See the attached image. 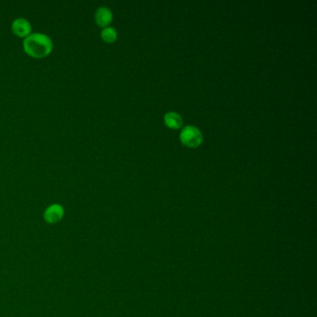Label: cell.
Returning a JSON list of instances; mask_svg holds the SVG:
<instances>
[{"label":"cell","mask_w":317,"mask_h":317,"mask_svg":"<svg viewBox=\"0 0 317 317\" xmlns=\"http://www.w3.org/2000/svg\"><path fill=\"white\" fill-rule=\"evenodd\" d=\"M24 52L34 58H43L52 53L53 40L42 33H33L23 40Z\"/></svg>","instance_id":"6da1fadb"},{"label":"cell","mask_w":317,"mask_h":317,"mask_svg":"<svg viewBox=\"0 0 317 317\" xmlns=\"http://www.w3.org/2000/svg\"><path fill=\"white\" fill-rule=\"evenodd\" d=\"M181 142L190 148L199 146L203 141V134L197 127L187 126L184 127L180 133Z\"/></svg>","instance_id":"7a4b0ae2"},{"label":"cell","mask_w":317,"mask_h":317,"mask_svg":"<svg viewBox=\"0 0 317 317\" xmlns=\"http://www.w3.org/2000/svg\"><path fill=\"white\" fill-rule=\"evenodd\" d=\"M11 29L13 33L18 35L19 37H26L31 34V30H32V26L30 24V22L27 21L26 19L20 17L15 19L14 21H12L11 24Z\"/></svg>","instance_id":"3957f363"},{"label":"cell","mask_w":317,"mask_h":317,"mask_svg":"<svg viewBox=\"0 0 317 317\" xmlns=\"http://www.w3.org/2000/svg\"><path fill=\"white\" fill-rule=\"evenodd\" d=\"M64 208L59 204H53L44 212V219L49 223L60 222L64 217Z\"/></svg>","instance_id":"277c9868"},{"label":"cell","mask_w":317,"mask_h":317,"mask_svg":"<svg viewBox=\"0 0 317 317\" xmlns=\"http://www.w3.org/2000/svg\"><path fill=\"white\" fill-rule=\"evenodd\" d=\"M95 21L99 26L107 27L113 21V13L107 7H100L95 12Z\"/></svg>","instance_id":"5b68a950"},{"label":"cell","mask_w":317,"mask_h":317,"mask_svg":"<svg viewBox=\"0 0 317 317\" xmlns=\"http://www.w3.org/2000/svg\"><path fill=\"white\" fill-rule=\"evenodd\" d=\"M165 124L170 128H180L182 125V118L175 112H169L164 117Z\"/></svg>","instance_id":"8992f818"},{"label":"cell","mask_w":317,"mask_h":317,"mask_svg":"<svg viewBox=\"0 0 317 317\" xmlns=\"http://www.w3.org/2000/svg\"><path fill=\"white\" fill-rule=\"evenodd\" d=\"M101 36L103 40H105L107 43H112L116 41L117 38V32L114 27L107 26L105 27L102 32H101Z\"/></svg>","instance_id":"52a82bcc"}]
</instances>
